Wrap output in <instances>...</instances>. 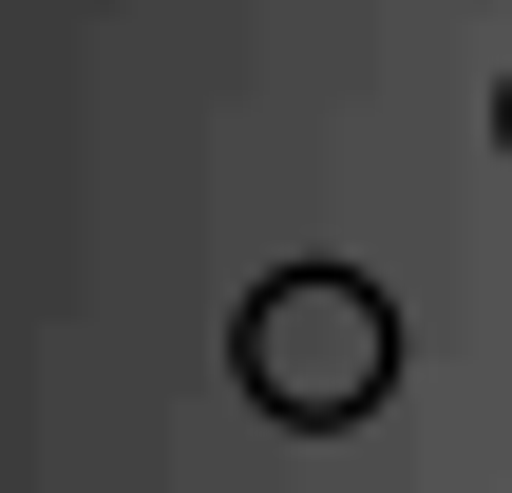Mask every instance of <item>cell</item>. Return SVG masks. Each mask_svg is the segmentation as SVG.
<instances>
[{"mask_svg":"<svg viewBox=\"0 0 512 493\" xmlns=\"http://www.w3.org/2000/svg\"><path fill=\"white\" fill-rule=\"evenodd\" d=\"M228 380H247L285 437H342V418L399 399V304H380L361 266H266L247 323H228Z\"/></svg>","mask_w":512,"mask_h":493,"instance_id":"cell-1","label":"cell"},{"mask_svg":"<svg viewBox=\"0 0 512 493\" xmlns=\"http://www.w3.org/2000/svg\"><path fill=\"white\" fill-rule=\"evenodd\" d=\"M494 152H512V76H494Z\"/></svg>","mask_w":512,"mask_h":493,"instance_id":"cell-2","label":"cell"}]
</instances>
